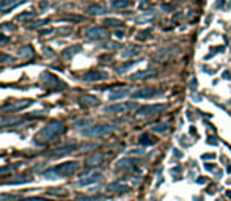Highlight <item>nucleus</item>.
<instances>
[{
	"label": "nucleus",
	"instance_id": "obj_1",
	"mask_svg": "<svg viewBox=\"0 0 231 201\" xmlns=\"http://www.w3.org/2000/svg\"><path fill=\"white\" fill-rule=\"evenodd\" d=\"M64 131H66V127H64L63 123L60 121H52L50 124H47L46 127H43V129L36 134V141L40 143H44V141H49V140H53L55 137L61 135Z\"/></svg>",
	"mask_w": 231,
	"mask_h": 201
},
{
	"label": "nucleus",
	"instance_id": "obj_2",
	"mask_svg": "<svg viewBox=\"0 0 231 201\" xmlns=\"http://www.w3.org/2000/svg\"><path fill=\"white\" fill-rule=\"evenodd\" d=\"M79 170V162H64L61 165L55 167L49 171L44 173L46 178L49 179H57V178H68V176H72L74 173Z\"/></svg>",
	"mask_w": 231,
	"mask_h": 201
},
{
	"label": "nucleus",
	"instance_id": "obj_3",
	"mask_svg": "<svg viewBox=\"0 0 231 201\" xmlns=\"http://www.w3.org/2000/svg\"><path fill=\"white\" fill-rule=\"evenodd\" d=\"M115 131V126L112 124H96V126H90L88 129L82 131L84 137H102V135H109Z\"/></svg>",
	"mask_w": 231,
	"mask_h": 201
},
{
	"label": "nucleus",
	"instance_id": "obj_4",
	"mask_svg": "<svg viewBox=\"0 0 231 201\" xmlns=\"http://www.w3.org/2000/svg\"><path fill=\"white\" fill-rule=\"evenodd\" d=\"M137 108L135 102H119V104H113L104 108V113H112V115H121V113H127Z\"/></svg>",
	"mask_w": 231,
	"mask_h": 201
},
{
	"label": "nucleus",
	"instance_id": "obj_5",
	"mask_svg": "<svg viewBox=\"0 0 231 201\" xmlns=\"http://www.w3.org/2000/svg\"><path fill=\"white\" fill-rule=\"evenodd\" d=\"M85 36L88 39H93V41H102V39H107L109 32L104 29V27L95 25V27H90V29L85 30Z\"/></svg>",
	"mask_w": 231,
	"mask_h": 201
},
{
	"label": "nucleus",
	"instance_id": "obj_6",
	"mask_svg": "<svg viewBox=\"0 0 231 201\" xmlns=\"http://www.w3.org/2000/svg\"><path fill=\"white\" fill-rule=\"evenodd\" d=\"M41 82L47 88H60V87L66 88V85H64L58 77H55L53 74H50V72H43L41 74Z\"/></svg>",
	"mask_w": 231,
	"mask_h": 201
},
{
	"label": "nucleus",
	"instance_id": "obj_7",
	"mask_svg": "<svg viewBox=\"0 0 231 201\" xmlns=\"http://www.w3.org/2000/svg\"><path fill=\"white\" fill-rule=\"evenodd\" d=\"M33 104L32 99H24V101H16V102H8L2 107L3 112H17V110H24V108L30 107Z\"/></svg>",
	"mask_w": 231,
	"mask_h": 201
},
{
	"label": "nucleus",
	"instance_id": "obj_8",
	"mask_svg": "<svg viewBox=\"0 0 231 201\" xmlns=\"http://www.w3.org/2000/svg\"><path fill=\"white\" fill-rule=\"evenodd\" d=\"M165 104H154V105H143L138 108L137 115L138 116H151V115H157L162 110H165Z\"/></svg>",
	"mask_w": 231,
	"mask_h": 201
},
{
	"label": "nucleus",
	"instance_id": "obj_9",
	"mask_svg": "<svg viewBox=\"0 0 231 201\" xmlns=\"http://www.w3.org/2000/svg\"><path fill=\"white\" fill-rule=\"evenodd\" d=\"M159 94V91L156 90V88H140V90H137L134 91V93L131 94L134 99H151V97H156Z\"/></svg>",
	"mask_w": 231,
	"mask_h": 201
},
{
	"label": "nucleus",
	"instance_id": "obj_10",
	"mask_svg": "<svg viewBox=\"0 0 231 201\" xmlns=\"http://www.w3.org/2000/svg\"><path fill=\"white\" fill-rule=\"evenodd\" d=\"M101 179H102V176H101V173H90V175L84 176L82 179L77 181V187H85V186H91V184H96V182H99Z\"/></svg>",
	"mask_w": 231,
	"mask_h": 201
},
{
	"label": "nucleus",
	"instance_id": "obj_11",
	"mask_svg": "<svg viewBox=\"0 0 231 201\" xmlns=\"http://www.w3.org/2000/svg\"><path fill=\"white\" fill-rule=\"evenodd\" d=\"M85 82H99V80H105L107 79V72L104 71H88L87 74H84Z\"/></svg>",
	"mask_w": 231,
	"mask_h": 201
},
{
	"label": "nucleus",
	"instance_id": "obj_12",
	"mask_svg": "<svg viewBox=\"0 0 231 201\" xmlns=\"http://www.w3.org/2000/svg\"><path fill=\"white\" fill-rule=\"evenodd\" d=\"M129 94H131V90L129 88H116V90L109 93V101H119V99H123Z\"/></svg>",
	"mask_w": 231,
	"mask_h": 201
},
{
	"label": "nucleus",
	"instance_id": "obj_13",
	"mask_svg": "<svg viewBox=\"0 0 231 201\" xmlns=\"http://www.w3.org/2000/svg\"><path fill=\"white\" fill-rule=\"evenodd\" d=\"M25 0H5V2L0 5V13L2 14H6L8 11L14 10L16 6H19L21 3H24Z\"/></svg>",
	"mask_w": 231,
	"mask_h": 201
},
{
	"label": "nucleus",
	"instance_id": "obj_14",
	"mask_svg": "<svg viewBox=\"0 0 231 201\" xmlns=\"http://www.w3.org/2000/svg\"><path fill=\"white\" fill-rule=\"evenodd\" d=\"M156 72L153 69H145V71H140V72H135V74L131 76V80L137 82V80H145V79H150V77H154Z\"/></svg>",
	"mask_w": 231,
	"mask_h": 201
},
{
	"label": "nucleus",
	"instance_id": "obj_15",
	"mask_svg": "<svg viewBox=\"0 0 231 201\" xmlns=\"http://www.w3.org/2000/svg\"><path fill=\"white\" fill-rule=\"evenodd\" d=\"M74 149H76V146H74V145H66V146H61V148L53 149V151L50 152V156H53V157L64 156V154H69V152H72Z\"/></svg>",
	"mask_w": 231,
	"mask_h": 201
},
{
	"label": "nucleus",
	"instance_id": "obj_16",
	"mask_svg": "<svg viewBox=\"0 0 231 201\" xmlns=\"http://www.w3.org/2000/svg\"><path fill=\"white\" fill-rule=\"evenodd\" d=\"M87 13L91 16H102V14H105V8L101 5H91V6H88Z\"/></svg>",
	"mask_w": 231,
	"mask_h": 201
},
{
	"label": "nucleus",
	"instance_id": "obj_17",
	"mask_svg": "<svg viewBox=\"0 0 231 201\" xmlns=\"http://www.w3.org/2000/svg\"><path fill=\"white\" fill-rule=\"evenodd\" d=\"M132 3L129 2V0H112L110 2V6L113 8V10H123V8H129Z\"/></svg>",
	"mask_w": 231,
	"mask_h": 201
},
{
	"label": "nucleus",
	"instance_id": "obj_18",
	"mask_svg": "<svg viewBox=\"0 0 231 201\" xmlns=\"http://www.w3.org/2000/svg\"><path fill=\"white\" fill-rule=\"evenodd\" d=\"M33 55H35V50H33L32 46H25V47H22V49L19 50V57H21V58H30V57H33Z\"/></svg>",
	"mask_w": 231,
	"mask_h": 201
},
{
	"label": "nucleus",
	"instance_id": "obj_19",
	"mask_svg": "<svg viewBox=\"0 0 231 201\" xmlns=\"http://www.w3.org/2000/svg\"><path fill=\"white\" fill-rule=\"evenodd\" d=\"M140 53V47H137V46H131L126 52H123V58H129V57H135Z\"/></svg>",
	"mask_w": 231,
	"mask_h": 201
},
{
	"label": "nucleus",
	"instance_id": "obj_20",
	"mask_svg": "<svg viewBox=\"0 0 231 201\" xmlns=\"http://www.w3.org/2000/svg\"><path fill=\"white\" fill-rule=\"evenodd\" d=\"M79 50H80V46H74V47H69V49H66V50L63 52V57L66 58V60H71Z\"/></svg>",
	"mask_w": 231,
	"mask_h": 201
},
{
	"label": "nucleus",
	"instance_id": "obj_21",
	"mask_svg": "<svg viewBox=\"0 0 231 201\" xmlns=\"http://www.w3.org/2000/svg\"><path fill=\"white\" fill-rule=\"evenodd\" d=\"M80 104H84L87 107H91V105H96L98 104V99L95 96H84L80 99Z\"/></svg>",
	"mask_w": 231,
	"mask_h": 201
},
{
	"label": "nucleus",
	"instance_id": "obj_22",
	"mask_svg": "<svg viewBox=\"0 0 231 201\" xmlns=\"http://www.w3.org/2000/svg\"><path fill=\"white\" fill-rule=\"evenodd\" d=\"M102 159H104L102 154H95L93 157H90V159L87 160V163H88V165H98V163L102 162Z\"/></svg>",
	"mask_w": 231,
	"mask_h": 201
},
{
	"label": "nucleus",
	"instance_id": "obj_23",
	"mask_svg": "<svg viewBox=\"0 0 231 201\" xmlns=\"http://www.w3.org/2000/svg\"><path fill=\"white\" fill-rule=\"evenodd\" d=\"M17 167H19V165H6V167H2V168H0V176L8 175V173H11V171L17 170Z\"/></svg>",
	"mask_w": 231,
	"mask_h": 201
},
{
	"label": "nucleus",
	"instance_id": "obj_24",
	"mask_svg": "<svg viewBox=\"0 0 231 201\" xmlns=\"http://www.w3.org/2000/svg\"><path fill=\"white\" fill-rule=\"evenodd\" d=\"M165 131H168V124L167 123H160V124L153 126V132H165Z\"/></svg>",
	"mask_w": 231,
	"mask_h": 201
},
{
	"label": "nucleus",
	"instance_id": "obj_25",
	"mask_svg": "<svg viewBox=\"0 0 231 201\" xmlns=\"http://www.w3.org/2000/svg\"><path fill=\"white\" fill-rule=\"evenodd\" d=\"M17 121H19V120H17V118H0V124H5V126H8V124H16Z\"/></svg>",
	"mask_w": 231,
	"mask_h": 201
},
{
	"label": "nucleus",
	"instance_id": "obj_26",
	"mask_svg": "<svg viewBox=\"0 0 231 201\" xmlns=\"http://www.w3.org/2000/svg\"><path fill=\"white\" fill-rule=\"evenodd\" d=\"M135 65H137V61H129V63H126V65L119 66V68H118V72H126L127 69H131V68L135 66Z\"/></svg>",
	"mask_w": 231,
	"mask_h": 201
},
{
	"label": "nucleus",
	"instance_id": "obj_27",
	"mask_svg": "<svg viewBox=\"0 0 231 201\" xmlns=\"http://www.w3.org/2000/svg\"><path fill=\"white\" fill-rule=\"evenodd\" d=\"M140 143H142V145H153L154 140H151V137L148 135V134H143V135L140 137Z\"/></svg>",
	"mask_w": 231,
	"mask_h": 201
},
{
	"label": "nucleus",
	"instance_id": "obj_28",
	"mask_svg": "<svg viewBox=\"0 0 231 201\" xmlns=\"http://www.w3.org/2000/svg\"><path fill=\"white\" fill-rule=\"evenodd\" d=\"M129 163H131V162H129L127 159H123V160H119V162L116 163V168H118V170H124V168L129 167Z\"/></svg>",
	"mask_w": 231,
	"mask_h": 201
},
{
	"label": "nucleus",
	"instance_id": "obj_29",
	"mask_svg": "<svg viewBox=\"0 0 231 201\" xmlns=\"http://www.w3.org/2000/svg\"><path fill=\"white\" fill-rule=\"evenodd\" d=\"M104 24L105 25H112V27H119L121 25V21H118V19H105Z\"/></svg>",
	"mask_w": 231,
	"mask_h": 201
},
{
	"label": "nucleus",
	"instance_id": "obj_30",
	"mask_svg": "<svg viewBox=\"0 0 231 201\" xmlns=\"http://www.w3.org/2000/svg\"><path fill=\"white\" fill-rule=\"evenodd\" d=\"M32 17H36V14L35 13H24V14H21L19 17H17V19H19V21H27V19H32Z\"/></svg>",
	"mask_w": 231,
	"mask_h": 201
},
{
	"label": "nucleus",
	"instance_id": "obj_31",
	"mask_svg": "<svg viewBox=\"0 0 231 201\" xmlns=\"http://www.w3.org/2000/svg\"><path fill=\"white\" fill-rule=\"evenodd\" d=\"M151 35V30H143V32H140L137 35V38L138 39H148V36Z\"/></svg>",
	"mask_w": 231,
	"mask_h": 201
},
{
	"label": "nucleus",
	"instance_id": "obj_32",
	"mask_svg": "<svg viewBox=\"0 0 231 201\" xmlns=\"http://www.w3.org/2000/svg\"><path fill=\"white\" fill-rule=\"evenodd\" d=\"M19 201H50V199H46V198H40V196H32V198H22Z\"/></svg>",
	"mask_w": 231,
	"mask_h": 201
},
{
	"label": "nucleus",
	"instance_id": "obj_33",
	"mask_svg": "<svg viewBox=\"0 0 231 201\" xmlns=\"http://www.w3.org/2000/svg\"><path fill=\"white\" fill-rule=\"evenodd\" d=\"M110 189H112V190H118V192H126L129 187H126V186H119V184H113Z\"/></svg>",
	"mask_w": 231,
	"mask_h": 201
},
{
	"label": "nucleus",
	"instance_id": "obj_34",
	"mask_svg": "<svg viewBox=\"0 0 231 201\" xmlns=\"http://www.w3.org/2000/svg\"><path fill=\"white\" fill-rule=\"evenodd\" d=\"M74 124H76L77 127H84V126H87V124H90V121H88V120H80V121H76V123H74Z\"/></svg>",
	"mask_w": 231,
	"mask_h": 201
},
{
	"label": "nucleus",
	"instance_id": "obj_35",
	"mask_svg": "<svg viewBox=\"0 0 231 201\" xmlns=\"http://www.w3.org/2000/svg\"><path fill=\"white\" fill-rule=\"evenodd\" d=\"M46 24H47V21L44 19V21H38V22H33V25H32V27H33V29H38V27H43V25H46Z\"/></svg>",
	"mask_w": 231,
	"mask_h": 201
},
{
	"label": "nucleus",
	"instance_id": "obj_36",
	"mask_svg": "<svg viewBox=\"0 0 231 201\" xmlns=\"http://www.w3.org/2000/svg\"><path fill=\"white\" fill-rule=\"evenodd\" d=\"M8 41V38H6V36H3V35H0V46H2V44H5Z\"/></svg>",
	"mask_w": 231,
	"mask_h": 201
}]
</instances>
